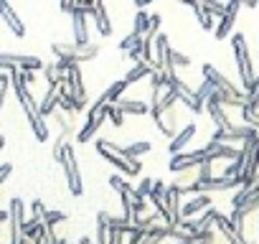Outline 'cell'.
I'll return each mask as SVG.
<instances>
[{
	"label": "cell",
	"mask_w": 259,
	"mask_h": 244,
	"mask_svg": "<svg viewBox=\"0 0 259 244\" xmlns=\"http://www.w3.org/2000/svg\"><path fill=\"white\" fill-rule=\"evenodd\" d=\"M11 87H13V92H16V97H18V102H21V107H23L28 122H31V130H33L36 140H38V143H46V140H49V125L44 122V117H41V112H38V102L33 99L31 87L26 84L21 69L11 71Z\"/></svg>",
	"instance_id": "6da1fadb"
},
{
	"label": "cell",
	"mask_w": 259,
	"mask_h": 244,
	"mask_svg": "<svg viewBox=\"0 0 259 244\" xmlns=\"http://www.w3.org/2000/svg\"><path fill=\"white\" fill-rule=\"evenodd\" d=\"M94 145H97V153H99L107 163H112L114 168H119V171H122V176H140L143 163H140L138 158H127V155H124V150H122L117 143L99 138Z\"/></svg>",
	"instance_id": "7a4b0ae2"
},
{
	"label": "cell",
	"mask_w": 259,
	"mask_h": 244,
	"mask_svg": "<svg viewBox=\"0 0 259 244\" xmlns=\"http://www.w3.org/2000/svg\"><path fill=\"white\" fill-rule=\"evenodd\" d=\"M231 49H234V61H236L239 79H241V87H244V94H246V92H251L256 74H254V64H251V56H249V46H246L244 33H234L231 36Z\"/></svg>",
	"instance_id": "3957f363"
},
{
	"label": "cell",
	"mask_w": 259,
	"mask_h": 244,
	"mask_svg": "<svg viewBox=\"0 0 259 244\" xmlns=\"http://www.w3.org/2000/svg\"><path fill=\"white\" fill-rule=\"evenodd\" d=\"M56 163H61V168H64L69 191L74 196H81L84 193V183H81V173H79V163H76V153H74V145L71 143H64L61 145V153H59Z\"/></svg>",
	"instance_id": "277c9868"
},
{
	"label": "cell",
	"mask_w": 259,
	"mask_h": 244,
	"mask_svg": "<svg viewBox=\"0 0 259 244\" xmlns=\"http://www.w3.org/2000/svg\"><path fill=\"white\" fill-rule=\"evenodd\" d=\"M51 51L56 54V59H69L71 64H84V61H92V59L99 54V46H97V44L79 46V44L54 41V44H51Z\"/></svg>",
	"instance_id": "5b68a950"
},
{
	"label": "cell",
	"mask_w": 259,
	"mask_h": 244,
	"mask_svg": "<svg viewBox=\"0 0 259 244\" xmlns=\"http://www.w3.org/2000/svg\"><path fill=\"white\" fill-rule=\"evenodd\" d=\"M44 71V61L28 54H0V71Z\"/></svg>",
	"instance_id": "8992f818"
},
{
	"label": "cell",
	"mask_w": 259,
	"mask_h": 244,
	"mask_svg": "<svg viewBox=\"0 0 259 244\" xmlns=\"http://www.w3.org/2000/svg\"><path fill=\"white\" fill-rule=\"evenodd\" d=\"M203 160H208L206 148H201V150H191V153L181 150V153H173V158H170L168 166H170L173 173H183V171H193V168H198Z\"/></svg>",
	"instance_id": "52a82bcc"
},
{
	"label": "cell",
	"mask_w": 259,
	"mask_h": 244,
	"mask_svg": "<svg viewBox=\"0 0 259 244\" xmlns=\"http://www.w3.org/2000/svg\"><path fill=\"white\" fill-rule=\"evenodd\" d=\"M23 201L21 198H11L8 206V224H11V244H26L28 239L23 236Z\"/></svg>",
	"instance_id": "ba28073f"
},
{
	"label": "cell",
	"mask_w": 259,
	"mask_h": 244,
	"mask_svg": "<svg viewBox=\"0 0 259 244\" xmlns=\"http://www.w3.org/2000/svg\"><path fill=\"white\" fill-rule=\"evenodd\" d=\"M107 107H109V104H104L102 112H89V114H87V122H81V130L76 133V140H79L81 145L89 143V140H94L97 133L102 130L104 119H107Z\"/></svg>",
	"instance_id": "9c48e42d"
},
{
	"label": "cell",
	"mask_w": 259,
	"mask_h": 244,
	"mask_svg": "<svg viewBox=\"0 0 259 244\" xmlns=\"http://www.w3.org/2000/svg\"><path fill=\"white\" fill-rule=\"evenodd\" d=\"M241 6H244V0H229V3H226V11H224V16H219V23H216V28H213V36H216L219 41H224V38L231 33L234 21H236V13H239Z\"/></svg>",
	"instance_id": "30bf717a"
},
{
	"label": "cell",
	"mask_w": 259,
	"mask_h": 244,
	"mask_svg": "<svg viewBox=\"0 0 259 244\" xmlns=\"http://www.w3.org/2000/svg\"><path fill=\"white\" fill-rule=\"evenodd\" d=\"M216 209L211 206V209H206L201 216H191V219H183L181 221V229L183 231H188V234H198V231H206V229H211L213 226V219H216Z\"/></svg>",
	"instance_id": "8fae6325"
},
{
	"label": "cell",
	"mask_w": 259,
	"mask_h": 244,
	"mask_svg": "<svg viewBox=\"0 0 259 244\" xmlns=\"http://www.w3.org/2000/svg\"><path fill=\"white\" fill-rule=\"evenodd\" d=\"M170 89L176 92L178 102H183V104H186L191 112H196V114H198V112H203V104L196 99V92H193V89H191L186 82H181V79L176 76V79H173V84H170Z\"/></svg>",
	"instance_id": "7c38bea8"
},
{
	"label": "cell",
	"mask_w": 259,
	"mask_h": 244,
	"mask_svg": "<svg viewBox=\"0 0 259 244\" xmlns=\"http://www.w3.org/2000/svg\"><path fill=\"white\" fill-rule=\"evenodd\" d=\"M181 188L176 186V183H170L168 188H165V209H168V214H170V226H181V221H183V216H181Z\"/></svg>",
	"instance_id": "4fadbf2b"
},
{
	"label": "cell",
	"mask_w": 259,
	"mask_h": 244,
	"mask_svg": "<svg viewBox=\"0 0 259 244\" xmlns=\"http://www.w3.org/2000/svg\"><path fill=\"white\" fill-rule=\"evenodd\" d=\"M0 18H3L6 26L13 31V36H18V38L26 36V23L18 18V13L13 11V6L8 3V0H0Z\"/></svg>",
	"instance_id": "5bb4252c"
},
{
	"label": "cell",
	"mask_w": 259,
	"mask_h": 244,
	"mask_svg": "<svg viewBox=\"0 0 259 244\" xmlns=\"http://www.w3.org/2000/svg\"><path fill=\"white\" fill-rule=\"evenodd\" d=\"M71 28H74V44H79V46L92 44L89 41V28H87V13L81 8L71 11Z\"/></svg>",
	"instance_id": "9a60e30c"
},
{
	"label": "cell",
	"mask_w": 259,
	"mask_h": 244,
	"mask_svg": "<svg viewBox=\"0 0 259 244\" xmlns=\"http://www.w3.org/2000/svg\"><path fill=\"white\" fill-rule=\"evenodd\" d=\"M213 226L224 234V239L229 241V244H251V241H246L244 239V234L241 231H236L234 226H231V221H229V216H224L221 211L216 214V219H213Z\"/></svg>",
	"instance_id": "2e32d148"
},
{
	"label": "cell",
	"mask_w": 259,
	"mask_h": 244,
	"mask_svg": "<svg viewBox=\"0 0 259 244\" xmlns=\"http://www.w3.org/2000/svg\"><path fill=\"white\" fill-rule=\"evenodd\" d=\"M211 193H196L188 204H183L181 206V216L183 219H191V216H198V214H203L206 209H211Z\"/></svg>",
	"instance_id": "e0dca14e"
},
{
	"label": "cell",
	"mask_w": 259,
	"mask_h": 244,
	"mask_svg": "<svg viewBox=\"0 0 259 244\" xmlns=\"http://www.w3.org/2000/svg\"><path fill=\"white\" fill-rule=\"evenodd\" d=\"M203 79H206L216 92H234V89H236V87H234L216 66H211V64H203Z\"/></svg>",
	"instance_id": "ac0fdd59"
},
{
	"label": "cell",
	"mask_w": 259,
	"mask_h": 244,
	"mask_svg": "<svg viewBox=\"0 0 259 244\" xmlns=\"http://www.w3.org/2000/svg\"><path fill=\"white\" fill-rule=\"evenodd\" d=\"M206 112L211 114V119H213V125H216V128H221V130L231 128V122H229V114H226L224 104H221V102H219L216 97H211V99L206 102Z\"/></svg>",
	"instance_id": "d6986e66"
},
{
	"label": "cell",
	"mask_w": 259,
	"mask_h": 244,
	"mask_svg": "<svg viewBox=\"0 0 259 244\" xmlns=\"http://www.w3.org/2000/svg\"><path fill=\"white\" fill-rule=\"evenodd\" d=\"M196 130H198V128L193 125V122H188V125H186L183 130H178V133L170 138V145H168V148H170V153H181V150H186V145L196 138Z\"/></svg>",
	"instance_id": "ffe728a7"
},
{
	"label": "cell",
	"mask_w": 259,
	"mask_h": 244,
	"mask_svg": "<svg viewBox=\"0 0 259 244\" xmlns=\"http://www.w3.org/2000/svg\"><path fill=\"white\" fill-rule=\"evenodd\" d=\"M206 153H208L211 160H234L239 155V150L231 148L229 143H213V140L206 143Z\"/></svg>",
	"instance_id": "44dd1931"
},
{
	"label": "cell",
	"mask_w": 259,
	"mask_h": 244,
	"mask_svg": "<svg viewBox=\"0 0 259 244\" xmlns=\"http://www.w3.org/2000/svg\"><path fill=\"white\" fill-rule=\"evenodd\" d=\"M173 229H176V226H170V224H155V226H150V229L143 234V239H140L138 244H160L163 239H168V236L173 234Z\"/></svg>",
	"instance_id": "7402d4cb"
},
{
	"label": "cell",
	"mask_w": 259,
	"mask_h": 244,
	"mask_svg": "<svg viewBox=\"0 0 259 244\" xmlns=\"http://www.w3.org/2000/svg\"><path fill=\"white\" fill-rule=\"evenodd\" d=\"M94 23H97V31L102 36H112V23H109V13L104 8V0H97L94 3V13H92Z\"/></svg>",
	"instance_id": "603a6c76"
},
{
	"label": "cell",
	"mask_w": 259,
	"mask_h": 244,
	"mask_svg": "<svg viewBox=\"0 0 259 244\" xmlns=\"http://www.w3.org/2000/svg\"><path fill=\"white\" fill-rule=\"evenodd\" d=\"M56 107H59V84H49V89L38 104V112H41V117H49L51 112H56Z\"/></svg>",
	"instance_id": "cb8c5ba5"
},
{
	"label": "cell",
	"mask_w": 259,
	"mask_h": 244,
	"mask_svg": "<svg viewBox=\"0 0 259 244\" xmlns=\"http://www.w3.org/2000/svg\"><path fill=\"white\" fill-rule=\"evenodd\" d=\"M117 109L124 112V114H145L150 112V104L148 102H140V99H127V97H119L117 102Z\"/></svg>",
	"instance_id": "d4e9b609"
},
{
	"label": "cell",
	"mask_w": 259,
	"mask_h": 244,
	"mask_svg": "<svg viewBox=\"0 0 259 244\" xmlns=\"http://www.w3.org/2000/svg\"><path fill=\"white\" fill-rule=\"evenodd\" d=\"M153 71H155V69H153L150 64H145V61H138L133 69H130V71L124 74V82H127L130 87H133L135 82H143V79H145V76H150Z\"/></svg>",
	"instance_id": "484cf974"
},
{
	"label": "cell",
	"mask_w": 259,
	"mask_h": 244,
	"mask_svg": "<svg viewBox=\"0 0 259 244\" xmlns=\"http://www.w3.org/2000/svg\"><path fill=\"white\" fill-rule=\"evenodd\" d=\"M109 241V214L99 211L97 214V239L94 244H107Z\"/></svg>",
	"instance_id": "4316f807"
},
{
	"label": "cell",
	"mask_w": 259,
	"mask_h": 244,
	"mask_svg": "<svg viewBox=\"0 0 259 244\" xmlns=\"http://www.w3.org/2000/svg\"><path fill=\"white\" fill-rule=\"evenodd\" d=\"M241 119H244V125H249V128H254L259 133V109L254 104H244L241 107Z\"/></svg>",
	"instance_id": "83f0119b"
},
{
	"label": "cell",
	"mask_w": 259,
	"mask_h": 244,
	"mask_svg": "<svg viewBox=\"0 0 259 244\" xmlns=\"http://www.w3.org/2000/svg\"><path fill=\"white\" fill-rule=\"evenodd\" d=\"M193 13H196V21L201 23V28H203V31H213V28H216V26H213V18H216V16H211L206 8L193 6Z\"/></svg>",
	"instance_id": "f1b7e54d"
},
{
	"label": "cell",
	"mask_w": 259,
	"mask_h": 244,
	"mask_svg": "<svg viewBox=\"0 0 259 244\" xmlns=\"http://www.w3.org/2000/svg\"><path fill=\"white\" fill-rule=\"evenodd\" d=\"M148 28H150V13H145V8H140V11H138V16H135L133 33H138V36H145V33H148Z\"/></svg>",
	"instance_id": "f546056e"
},
{
	"label": "cell",
	"mask_w": 259,
	"mask_h": 244,
	"mask_svg": "<svg viewBox=\"0 0 259 244\" xmlns=\"http://www.w3.org/2000/svg\"><path fill=\"white\" fill-rule=\"evenodd\" d=\"M44 226H46V224H44V219H41V216H33V219L23 221V236H26V239H33Z\"/></svg>",
	"instance_id": "4dcf8cb0"
},
{
	"label": "cell",
	"mask_w": 259,
	"mask_h": 244,
	"mask_svg": "<svg viewBox=\"0 0 259 244\" xmlns=\"http://www.w3.org/2000/svg\"><path fill=\"white\" fill-rule=\"evenodd\" d=\"M153 145L148 143V140H140V143H133V145H127V148H122L124 150V155L127 158H138V155H143V153H148Z\"/></svg>",
	"instance_id": "1f68e13d"
},
{
	"label": "cell",
	"mask_w": 259,
	"mask_h": 244,
	"mask_svg": "<svg viewBox=\"0 0 259 244\" xmlns=\"http://www.w3.org/2000/svg\"><path fill=\"white\" fill-rule=\"evenodd\" d=\"M107 119L112 122L114 128H122V125H124V112H119L117 104H109V107H107Z\"/></svg>",
	"instance_id": "d6a6232c"
},
{
	"label": "cell",
	"mask_w": 259,
	"mask_h": 244,
	"mask_svg": "<svg viewBox=\"0 0 259 244\" xmlns=\"http://www.w3.org/2000/svg\"><path fill=\"white\" fill-rule=\"evenodd\" d=\"M213 92H216V89H213V87H211V84H208V82L203 79V84H201V87L196 89V99H198V102H201V104L206 107V102H208V99L213 97Z\"/></svg>",
	"instance_id": "836d02e7"
},
{
	"label": "cell",
	"mask_w": 259,
	"mask_h": 244,
	"mask_svg": "<svg viewBox=\"0 0 259 244\" xmlns=\"http://www.w3.org/2000/svg\"><path fill=\"white\" fill-rule=\"evenodd\" d=\"M59 221H66V211H49V209H46V214H44V224L56 226Z\"/></svg>",
	"instance_id": "e575fe53"
},
{
	"label": "cell",
	"mask_w": 259,
	"mask_h": 244,
	"mask_svg": "<svg viewBox=\"0 0 259 244\" xmlns=\"http://www.w3.org/2000/svg\"><path fill=\"white\" fill-rule=\"evenodd\" d=\"M188 64H191V59H188L186 54L170 49V66H173V69H178V66H188Z\"/></svg>",
	"instance_id": "d590c367"
},
{
	"label": "cell",
	"mask_w": 259,
	"mask_h": 244,
	"mask_svg": "<svg viewBox=\"0 0 259 244\" xmlns=\"http://www.w3.org/2000/svg\"><path fill=\"white\" fill-rule=\"evenodd\" d=\"M140 38H143V36H138V33H130V36H124V38L119 41V49H122V51H130L133 46H138V44H140Z\"/></svg>",
	"instance_id": "8d00e7d4"
},
{
	"label": "cell",
	"mask_w": 259,
	"mask_h": 244,
	"mask_svg": "<svg viewBox=\"0 0 259 244\" xmlns=\"http://www.w3.org/2000/svg\"><path fill=\"white\" fill-rule=\"evenodd\" d=\"M150 191H153V178H143V181L138 183V193L148 198V196H150Z\"/></svg>",
	"instance_id": "74e56055"
},
{
	"label": "cell",
	"mask_w": 259,
	"mask_h": 244,
	"mask_svg": "<svg viewBox=\"0 0 259 244\" xmlns=\"http://www.w3.org/2000/svg\"><path fill=\"white\" fill-rule=\"evenodd\" d=\"M11 173H13V163H0V186L8 181Z\"/></svg>",
	"instance_id": "f35d334b"
},
{
	"label": "cell",
	"mask_w": 259,
	"mask_h": 244,
	"mask_svg": "<svg viewBox=\"0 0 259 244\" xmlns=\"http://www.w3.org/2000/svg\"><path fill=\"white\" fill-rule=\"evenodd\" d=\"M107 244H124V234L109 226V241H107Z\"/></svg>",
	"instance_id": "ab89813d"
},
{
	"label": "cell",
	"mask_w": 259,
	"mask_h": 244,
	"mask_svg": "<svg viewBox=\"0 0 259 244\" xmlns=\"http://www.w3.org/2000/svg\"><path fill=\"white\" fill-rule=\"evenodd\" d=\"M31 209H33V216H41V219H44V214H46V206H44V201H41V198H36V201L31 204Z\"/></svg>",
	"instance_id": "60d3db41"
},
{
	"label": "cell",
	"mask_w": 259,
	"mask_h": 244,
	"mask_svg": "<svg viewBox=\"0 0 259 244\" xmlns=\"http://www.w3.org/2000/svg\"><path fill=\"white\" fill-rule=\"evenodd\" d=\"M130 59H133V61H140V59H143V38H140V44H138V46L130 49Z\"/></svg>",
	"instance_id": "b9f144b4"
},
{
	"label": "cell",
	"mask_w": 259,
	"mask_h": 244,
	"mask_svg": "<svg viewBox=\"0 0 259 244\" xmlns=\"http://www.w3.org/2000/svg\"><path fill=\"white\" fill-rule=\"evenodd\" d=\"M11 89V79H6L3 84H0V109H3V102H6V94Z\"/></svg>",
	"instance_id": "7bdbcfd3"
},
{
	"label": "cell",
	"mask_w": 259,
	"mask_h": 244,
	"mask_svg": "<svg viewBox=\"0 0 259 244\" xmlns=\"http://www.w3.org/2000/svg\"><path fill=\"white\" fill-rule=\"evenodd\" d=\"M150 3H155V0H135L138 8H145V6H150Z\"/></svg>",
	"instance_id": "ee69618b"
},
{
	"label": "cell",
	"mask_w": 259,
	"mask_h": 244,
	"mask_svg": "<svg viewBox=\"0 0 259 244\" xmlns=\"http://www.w3.org/2000/svg\"><path fill=\"white\" fill-rule=\"evenodd\" d=\"M244 6H249V8H256V6H259V0H244Z\"/></svg>",
	"instance_id": "f6af8a7d"
},
{
	"label": "cell",
	"mask_w": 259,
	"mask_h": 244,
	"mask_svg": "<svg viewBox=\"0 0 259 244\" xmlns=\"http://www.w3.org/2000/svg\"><path fill=\"white\" fill-rule=\"evenodd\" d=\"M3 221H8V211H0V224Z\"/></svg>",
	"instance_id": "bcb514c9"
},
{
	"label": "cell",
	"mask_w": 259,
	"mask_h": 244,
	"mask_svg": "<svg viewBox=\"0 0 259 244\" xmlns=\"http://www.w3.org/2000/svg\"><path fill=\"white\" fill-rule=\"evenodd\" d=\"M79 244H94V241H92V239H87V236H81V241H79Z\"/></svg>",
	"instance_id": "7dc6e473"
},
{
	"label": "cell",
	"mask_w": 259,
	"mask_h": 244,
	"mask_svg": "<svg viewBox=\"0 0 259 244\" xmlns=\"http://www.w3.org/2000/svg\"><path fill=\"white\" fill-rule=\"evenodd\" d=\"M3 148H6V138H3V135H0V150H3Z\"/></svg>",
	"instance_id": "c3c4849f"
},
{
	"label": "cell",
	"mask_w": 259,
	"mask_h": 244,
	"mask_svg": "<svg viewBox=\"0 0 259 244\" xmlns=\"http://www.w3.org/2000/svg\"><path fill=\"white\" fill-rule=\"evenodd\" d=\"M201 244H213V236H211V239H203Z\"/></svg>",
	"instance_id": "681fc988"
},
{
	"label": "cell",
	"mask_w": 259,
	"mask_h": 244,
	"mask_svg": "<svg viewBox=\"0 0 259 244\" xmlns=\"http://www.w3.org/2000/svg\"><path fill=\"white\" fill-rule=\"evenodd\" d=\"M54 244H66V241H64V239H56V241H54Z\"/></svg>",
	"instance_id": "f907efd6"
},
{
	"label": "cell",
	"mask_w": 259,
	"mask_h": 244,
	"mask_svg": "<svg viewBox=\"0 0 259 244\" xmlns=\"http://www.w3.org/2000/svg\"><path fill=\"white\" fill-rule=\"evenodd\" d=\"M256 99H259V97H256Z\"/></svg>",
	"instance_id": "816d5d0a"
}]
</instances>
